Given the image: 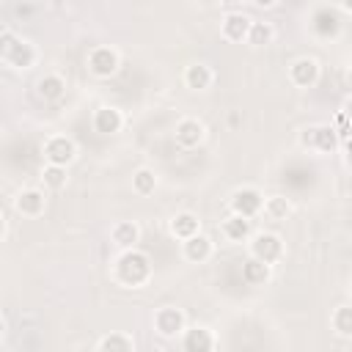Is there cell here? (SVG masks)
<instances>
[{"label":"cell","instance_id":"15","mask_svg":"<svg viewBox=\"0 0 352 352\" xmlns=\"http://www.w3.org/2000/svg\"><path fill=\"white\" fill-rule=\"evenodd\" d=\"M250 22H253L250 14H245V11H228V14H223V19H220V36H223L226 41H231V44H242V41L248 38Z\"/></svg>","mask_w":352,"mask_h":352},{"label":"cell","instance_id":"28","mask_svg":"<svg viewBox=\"0 0 352 352\" xmlns=\"http://www.w3.org/2000/svg\"><path fill=\"white\" fill-rule=\"evenodd\" d=\"M38 8H41V6H36V3H16V6L11 8V11H14L16 16H22V19H25V16H30V14H36Z\"/></svg>","mask_w":352,"mask_h":352},{"label":"cell","instance_id":"25","mask_svg":"<svg viewBox=\"0 0 352 352\" xmlns=\"http://www.w3.org/2000/svg\"><path fill=\"white\" fill-rule=\"evenodd\" d=\"M157 184H160V176H157V170L148 168V165H140V168L132 173V192L140 195V198L154 195Z\"/></svg>","mask_w":352,"mask_h":352},{"label":"cell","instance_id":"6","mask_svg":"<svg viewBox=\"0 0 352 352\" xmlns=\"http://www.w3.org/2000/svg\"><path fill=\"white\" fill-rule=\"evenodd\" d=\"M151 327H154V333H157L160 338L176 341V338L187 330V314H184L182 308H176V305H162V308L154 311Z\"/></svg>","mask_w":352,"mask_h":352},{"label":"cell","instance_id":"26","mask_svg":"<svg viewBox=\"0 0 352 352\" xmlns=\"http://www.w3.org/2000/svg\"><path fill=\"white\" fill-rule=\"evenodd\" d=\"M270 278H272V267H267V264H261L250 256L242 261V280L248 286H264Z\"/></svg>","mask_w":352,"mask_h":352},{"label":"cell","instance_id":"13","mask_svg":"<svg viewBox=\"0 0 352 352\" xmlns=\"http://www.w3.org/2000/svg\"><path fill=\"white\" fill-rule=\"evenodd\" d=\"M179 341H182V352H217V336L206 324H187Z\"/></svg>","mask_w":352,"mask_h":352},{"label":"cell","instance_id":"4","mask_svg":"<svg viewBox=\"0 0 352 352\" xmlns=\"http://www.w3.org/2000/svg\"><path fill=\"white\" fill-rule=\"evenodd\" d=\"M85 69L96 80H110L121 69V52L113 44H94L85 55Z\"/></svg>","mask_w":352,"mask_h":352},{"label":"cell","instance_id":"12","mask_svg":"<svg viewBox=\"0 0 352 352\" xmlns=\"http://www.w3.org/2000/svg\"><path fill=\"white\" fill-rule=\"evenodd\" d=\"M91 126L99 135H116V132H121L126 126V116H124V110L118 104H99L91 113Z\"/></svg>","mask_w":352,"mask_h":352},{"label":"cell","instance_id":"27","mask_svg":"<svg viewBox=\"0 0 352 352\" xmlns=\"http://www.w3.org/2000/svg\"><path fill=\"white\" fill-rule=\"evenodd\" d=\"M330 327L338 338H352V308L346 302L336 305L330 314Z\"/></svg>","mask_w":352,"mask_h":352},{"label":"cell","instance_id":"24","mask_svg":"<svg viewBox=\"0 0 352 352\" xmlns=\"http://www.w3.org/2000/svg\"><path fill=\"white\" fill-rule=\"evenodd\" d=\"M272 41H275V25L267 22V19H253L245 44L253 47V50H261V47H270Z\"/></svg>","mask_w":352,"mask_h":352},{"label":"cell","instance_id":"19","mask_svg":"<svg viewBox=\"0 0 352 352\" xmlns=\"http://www.w3.org/2000/svg\"><path fill=\"white\" fill-rule=\"evenodd\" d=\"M220 234H223L226 242H231V245H242V242H248L250 234H253V220L228 212V217L220 223Z\"/></svg>","mask_w":352,"mask_h":352},{"label":"cell","instance_id":"17","mask_svg":"<svg viewBox=\"0 0 352 352\" xmlns=\"http://www.w3.org/2000/svg\"><path fill=\"white\" fill-rule=\"evenodd\" d=\"M66 77L60 72H44L38 80H36V96L41 102H60L66 96Z\"/></svg>","mask_w":352,"mask_h":352},{"label":"cell","instance_id":"14","mask_svg":"<svg viewBox=\"0 0 352 352\" xmlns=\"http://www.w3.org/2000/svg\"><path fill=\"white\" fill-rule=\"evenodd\" d=\"M214 80H217V72H214L209 63H204V60L187 63L184 72H182V82H184V88H190V91H195V94L209 91V88L214 85Z\"/></svg>","mask_w":352,"mask_h":352},{"label":"cell","instance_id":"20","mask_svg":"<svg viewBox=\"0 0 352 352\" xmlns=\"http://www.w3.org/2000/svg\"><path fill=\"white\" fill-rule=\"evenodd\" d=\"M140 226L135 223V220H118V223H113L110 226V242L118 248V250H132V248H138V242H140Z\"/></svg>","mask_w":352,"mask_h":352},{"label":"cell","instance_id":"31","mask_svg":"<svg viewBox=\"0 0 352 352\" xmlns=\"http://www.w3.org/2000/svg\"><path fill=\"white\" fill-rule=\"evenodd\" d=\"M3 336H6V322H3V316H0V341H3Z\"/></svg>","mask_w":352,"mask_h":352},{"label":"cell","instance_id":"11","mask_svg":"<svg viewBox=\"0 0 352 352\" xmlns=\"http://www.w3.org/2000/svg\"><path fill=\"white\" fill-rule=\"evenodd\" d=\"M286 77L294 88H314L322 77V63L314 58V55H300L289 63L286 69Z\"/></svg>","mask_w":352,"mask_h":352},{"label":"cell","instance_id":"7","mask_svg":"<svg viewBox=\"0 0 352 352\" xmlns=\"http://www.w3.org/2000/svg\"><path fill=\"white\" fill-rule=\"evenodd\" d=\"M336 143H338V135L333 132L330 124H311L305 129H300V146L308 148L311 154H333L336 151Z\"/></svg>","mask_w":352,"mask_h":352},{"label":"cell","instance_id":"10","mask_svg":"<svg viewBox=\"0 0 352 352\" xmlns=\"http://www.w3.org/2000/svg\"><path fill=\"white\" fill-rule=\"evenodd\" d=\"M11 206L19 217H28V220H36L47 212V192L41 187H22L14 192L11 198Z\"/></svg>","mask_w":352,"mask_h":352},{"label":"cell","instance_id":"22","mask_svg":"<svg viewBox=\"0 0 352 352\" xmlns=\"http://www.w3.org/2000/svg\"><path fill=\"white\" fill-rule=\"evenodd\" d=\"M38 182H41V190L44 192H60L66 184H69V168H60V165H41L38 170Z\"/></svg>","mask_w":352,"mask_h":352},{"label":"cell","instance_id":"3","mask_svg":"<svg viewBox=\"0 0 352 352\" xmlns=\"http://www.w3.org/2000/svg\"><path fill=\"white\" fill-rule=\"evenodd\" d=\"M248 253H250V258H256L267 267H275L286 256V242L275 231H253L248 239Z\"/></svg>","mask_w":352,"mask_h":352},{"label":"cell","instance_id":"30","mask_svg":"<svg viewBox=\"0 0 352 352\" xmlns=\"http://www.w3.org/2000/svg\"><path fill=\"white\" fill-rule=\"evenodd\" d=\"M72 352H96V344H77L72 346Z\"/></svg>","mask_w":352,"mask_h":352},{"label":"cell","instance_id":"23","mask_svg":"<svg viewBox=\"0 0 352 352\" xmlns=\"http://www.w3.org/2000/svg\"><path fill=\"white\" fill-rule=\"evenodd\" d=\"M96 352H135V338L124 330H110L96 341Z\"/></svg>","mask_w":352,"mask_h":352},{"label":"cell","instance_id":"1","mask_svg":"<svg viewBox=\"0 0 352 352\" xmlns=\"http://www.w3.org/2000/svg\"><path fill=\"white\" fill-rule=\"evenodd\" d=\"M151 275H154L151 258L140 248L121 250L113 261V280L124 289H143V286H148Z\"/></svg>","mask_w":352,"mask_h":352},{"label":"cell","instance_id":"16","mask_svg":"<svg viewBox=\"0 0 352 352\" xmlns=\"http://www.w3.org/2000/svg\"><path fill=\"white\" fill-rule=\"evenodd\" d=\"M182 256L190 264H206L214 256V239L201 231V234H195V236L182 242Z\"/></svg>","mask_w":352,"mask_h":352},{"label":"cell","instance_id":"21","mask_svg":"<svg viewBox=\"0 0 352 352\" xmlns=\"http://www.w3.org/2000/svg\"><path fill=\"white\" fill-rule=\"evenodd\" d=\"M292 201L286 198V195H264V201H261V212H258V217H264V220H270V223H283L289 214H292Z\"/></svg>","mask_w":352,"mask_h":352},{"label":"cell","instance_id":"8","mask_svg":"<svg viewBox=\"0 0 352 352\" xmlns=\"http://www.w3.org/2000/svg\"><path fill=\"white\" fill-rule=\"evenodd\" d=\"M261 201H264V192H261L258 187L242 184V187H236V190L228 195V209H231V214L256 220L258 212H261Z\"/></svg>","mask_w":352,"mask_h":352},{"label":"cell","instance_id":"9","mask_svg":"<svg viewBox=\"0 0 352 352\" xmlns=\"http://www.w3.org/2000/svg\"><path fill=\"white\" fill-rule=\"evenodd\" d=\"M173 140L179 148L184 151H192L198 146H204L206 140V124L198 118V116H182L173 126Z\"/></svg>","mask_w":352,"mask_h":352},{"label":"cell","instance_id":"5","mask_svg":"<svg viewBox=\"0 0 352 352\" xmlns=\"http://www.w3.org/2000/svg\"><path fill=\"white\" fill-rule=\"evenodd\" d=\"M41 154H44V162L47 165H60V168H69L77 154H80V146L72 135H63V132H52L41 140Z\"/></svg>","mask_w":352,"mask_h":352},{"label":"cell","instance_id":"18","mask_svg":"<svg viewBox=\"0 0 352 352\" xmlns=\"http://www.w3.org/2000/svg\"><path fill=\"white\" fill-rule=\"evenodd\" d=\"M168 234H170L173 239H179V242H184V239L201 234V217H198L195 212L182 209V212L170 214V220H168Z\"/></svg>","mask_w":352,"mask_h":352},{"label":"cell","instance_id":"2","mask_svg":"<svg viewBox=\"0 0 352 352\" xmlns=\"http://www.w3.org/2000/svg\"><path fill=\"white\" fill-rule=\"evenodd\" d=\"M0 60L14 72H28L38 66L41 52L30 38L19 36L14 28H3L0 30Z\"/></svg>","mask_w":352,"mask_h":352},{"label":"cell","instance_id":"29","mask_svg":"<svg viewBox=\"0 0 352 352\" xmlns=\"http://www.w3.org/2000/svg\"><path fill=\"white\" fill-rule=\"evenodd\" d=\"M6 236H8V220H6V214L0 212V245L6 242Z\"/></svg>","mask_w":352,"mask_h":352}]
</instances>
